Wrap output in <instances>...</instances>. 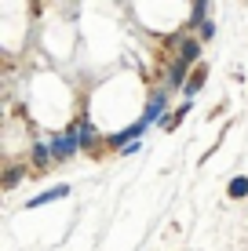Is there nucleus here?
Returning <instances> with one entry per match:
<instances>
[{"label":"nucleus","instance_id":"1","mask_svg":"<svg viewBox=\"0 0 248 251\" xmlns=\"http://www.w3.org/2000/svg\"><path fill=\"white\" fill-rule=\"evenodd\" d=\"M77 146H81V142H77L73 135H62V138H55V146H51V150H55V157H70Z\"/></svg>","mask_w":248,"mask_h":251},{"label":"nucleus","instance_id":"2","mask_svg":"<svg viewBox=\"0 0 248 251\" xmlns=\"http://www.w3.org/2000/svg\"><path fill=\"white\" fill-rule=\"evenodd\" d=\"M161 106H165V95H153V102H150V109H146V117H142V124H153V120L161 117Z\"/></svg>","mask_w":248,"mask_h":251},{"label":"nucleus","instance_id":"3","mask_svg":"<svg viewBox=\"0 0 248 251\" xmlns=\"http://www.w3.org/2000/svg\"><path fill=\"white\" fill-rule=\"evenodd\" d=\"M70 193V186H58V189H48L44 197H37V201H29V207H37V204H48V201H58V197H66Z\"/></svg>","mask_w":248,"mask_h":251},{"label":"nucleus","instance_id":"4","mask_svg":"<svg viewBox=\"0 0 248 251\" xmlns=\"http://www.w3.org/2000/svg\"><path fill=\"white\" fill-rule=\"evenodd\" d=\"M197 44H193V40H186V44H183V55H179V62H193V58H197Z\"/></svg>","mask_w":248,"mask_h":251},{"label":"nucleus","instance_id":"5","mask_svg":"<svg viewBox=\"0 0 248 251\" xmlns=\"http://www.w3.org/2000/svg\"><path fill=\"white\" fill-rule=\"evenodd\" d=\"M248 193V178H234L230 182V197H245Z\"/></svg>","mask_w":248,"mask_h":251},{"label":"nucleus","instance_id":"6","mask_svg":"<svg viewBox=\"0 0 248 251\" xmlns=\"http://www.w3.org/2000/svg\"><path fill=\"white\" fill-rule=\"evenodd\" d=\"M95 142V131H91V124H81V146H91Z\"/></svg>","mask_w":248,"mask_h":251},{"label":"nucleus","instance_id":"7","mask_svg":"<svg viewBox=\"0 0 248 251\" xmlns=\"http://www.w3.org/2000/svg\"><path fill=\"white\" fill-rule=\"evenodd\" d=\"M201 80H204V73H197V76H193V80H190V84H186V91H190V95H193V91H197V88H201Z\"/></svg>","mask_w":248,"mask_h":251}]
</instances>
